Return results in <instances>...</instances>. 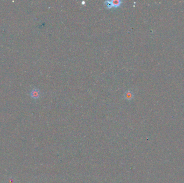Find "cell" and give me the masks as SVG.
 <instances>
[{
	"label": "cell",
	"instance_id": "cell-2",
	"mask_svg": "<svg viewBox=\"0 0 184 183\" xmlns=\"http://www.w3.org/2000/svg\"><path fill=\"white\" fill-rule=\"evenodd\" d=\"M124 97L125 99L130 100L133 99V98H134V94L132 91L130 90H128L127 91L125 92V94L124 95Z\"/></svg>",
	"mask_w": 184,
	"mask_h": 183
},
{
	"label": "cell",
	"instance_id": "cell-3",
	"mask_svg": "<svg viewBox=\"0 0 184 183\" xmlns=\"http://www.w3.org/2000/svg\"><path fill=\"white\" fill-rule=\"evenodd\" d=\"M111 3L113 6L116 8V7H118L121 5L122 2L120 0H112V1H111Z\"/></svg>",
	"mask_w": 184,
	"mask_h": 183
},
{
	"label": "cell",
	"instance_id": "cell-4",
	"mask_svg": "<svg viewBox=\"0 0 184 183\" xmlns=\"http://www.w3.org/2000/svg\"><path fill=\"white\" fill-rule=\"evenodd\" d=\"M104 5H105V6L106 7V8L107 9H111L113 7L112 4H111V1H106L105 2H104Z\"/></svg>",
	"mask_w": 184,
	"mask_h": 183
},
{
	"label": "cell",
	"instance_id": "cell-5",
	"mask_svg": "<svg viewBox=\"0 0 184 183\" xmlns=\"http://www.w3.org/2000/svg\"><path fill=\"white\" fill-rule=\"evenodd\" d=\"M85 2L84 1H82V4L84 5V4H85Z\"/></svg>",
	"mask_w": 184,
	"mask_h": 183
},
{
	"label": "cell",
	"instance_id": "cell-1",
	"mask_svg": "<svg viewBox=\"0 0 184 183\" xmlns=\"http://www.w3.org/2000/svg\"><path fill=\"white\" fill-rule=\"evenodd\" d=\"M30 95L32 98H34L35 99H37L40 97L41 91L39 89L37 88H34L31 91Z\"/></svg>",
	"mask_w": 184,
	"mask_h": 183
}]
</instances>
